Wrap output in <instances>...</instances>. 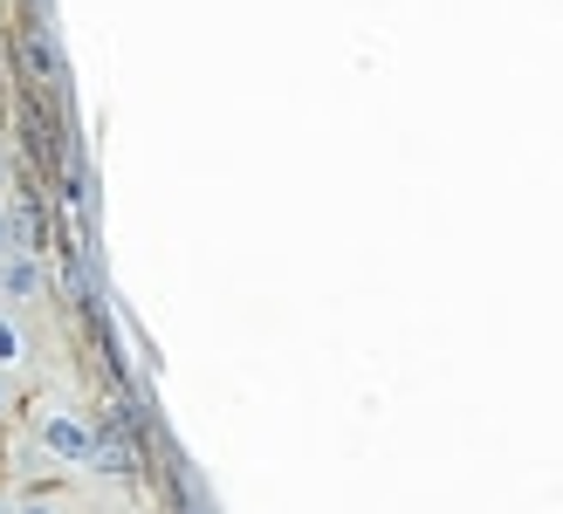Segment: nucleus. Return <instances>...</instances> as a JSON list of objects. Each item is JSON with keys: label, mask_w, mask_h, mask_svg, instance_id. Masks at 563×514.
Masks as SVG:
<instances>
[{"label": "nucleus", "mask_w": 563, "mask_h": 514, "mask_svg": "<svg viewBox=\"0 0 563 514\" xmlns=\"http://www.w3.org/2000/svg\"><path fill=\"white\" fill-rule=\"evenodd\" d=\"M42 439H48L55 460H90V425H76V418H48Z\"/></svg>", "instance_id": "f257e3e1"}, {"label": "nucleus", "mask_w": 563, "mask_h": 514, "mask_svg": "<svg viewBox=\"0 0 563 514\" xmlns=\"http://www.w3.org/2000/svg\"><path fill=\"white\" fill-rule=\"evenodd\" d=\"M35 281H42L35 261H14V268H8V289H14V295H35Z\"/></svg>", "instance_id": "f03ea898"}, {"label": "nucleus", "mask_w": 563, "mask_h": 514, "mask_svg": "<svg viewBox=\"0 0 563 514\" xmlns=\"http://www.w3.org/2000/svg\"><path fill=\"white\" fill-rule=\"evenodd\" d=\"M8 357H14V329H8V323H0V364H8Z\"/></svg>", "instance_id": "7ed1b4c3"}, {"label": "nucleus", "mask_w": 563, "mask_h": 514, "mask_svg": "<svg viewBox=\"0 0 563 514\" xmlns=\"http://www.w3.org/2000/svg\"><path fill=\"white\" fill-rule=\"evenodd\" d=\"M27 514H48V507H27Z\"/></svg>", "instance_id": "20e7f679"}]
</instances>
